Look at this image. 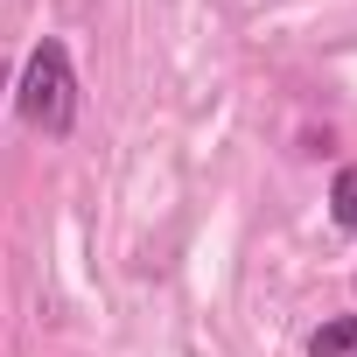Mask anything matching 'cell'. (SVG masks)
<instances>
[{"label": "cell", "instance_id": "4", "mask_svg": "<svg viewBox=\"0 0 357 357\" xmlns=\"http://www.w3.org/2000/svg\"><path fill=\"white\" fill-rule=\"evenodd\" d=\"M0 91H8V70H0Z\"/></svg>", "mask_w": 357, "mask_h": 357}, {"label": "cell", "instance_id": "2", "mask_svg": "<svg viewBox=\"0 0 357 357\" xmlns=\"http://www.w3.org/2000/svg\"><path fill=\"white\" fill-rule=\"evenodd\" d=\"M308 357H357V315H329L308 336Z\"/></svg>", "mask_w": 357, "mask_h": 357}, {"label": "cell", "instance_id": "1", "mask_svg": "<svg viewBox=\"0 0 357 357\" xmlns=\"http://www.w3.org/2000/svg\"><path fill=\"white\" fill-rule=\"evenodd\" d=\"M15 112H22L36 133H50V140H63V133L77 126V63H70V50H63L56 36L29 50V63H22V77H15Z\"/></svg>", "mask_w": 357, "mask_h": 357}, {"label": "cell", "instance_id": "3", "mask_svg": "<svg viewBox=\"0 0 357 357\" xmlns=\"http://www.w3.org/2000/svg\"><path fill=\"white\" fill-rule=\"evenodd\" d=\"M329 218H336V231H357V161L336 168V183H329Z\"/></svg>", "mask_w": 357, "mask_h": 357}]
</instances>
